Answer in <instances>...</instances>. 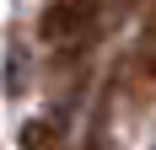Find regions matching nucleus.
I'll return each mask as SVG.
<instances>
[{"label": "nucleus", "mask_w": 156, "mask_h": 150, "mask_svg": "<svg viewBox=\"0 0 156 150\" xmlns=\"http://www.w3.org/2000/svg\"><path fill=\"white\" fill-rule=\"evenodd\" d=\"M86 27H92V0H59L43 16V38L48 43H76Z\"/></svg>", "instance_id": "f257e3e1"}, {"label": "nucleus", "mask_w": 156, "mask_h": 150, "mask_svg": "<svg viewBox=\"0 0 156 150\" xmlns=\"http://www.w3.org/2000/svg\"><path fill=\"white\" fill-rule=\"evenodd\" d=\"M22 150H54V123H27L22 129Z\"/></svg>", "instance_id": "f03ea898"}]
</instances>
